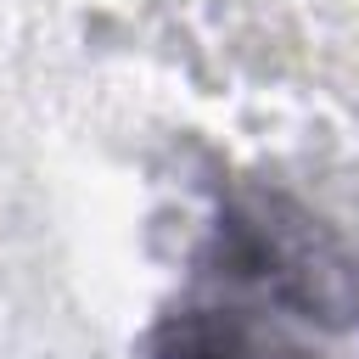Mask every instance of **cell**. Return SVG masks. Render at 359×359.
Listing matches in <instances>:
<instances>
[{"label": "cell", "instance_id": "6da1fadb", "mask_svg": "<svg viewBox=\"0 0 359 359\" xmlns=\"http://www.w3.org/2000/svg\"><path fill=\"white\" fill-rule=\"evenodd\" d=\"M247 359H309V353H292V348H264V342H258V331H252V348H247Z\"/></svg>", "mask_w": 359, "mask_h": 359}]
</instances>
